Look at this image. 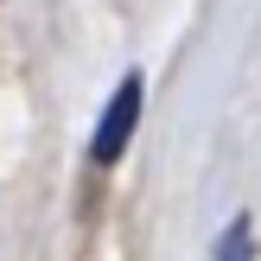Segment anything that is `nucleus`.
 <instances>
[{
	"label": "nucleus",
	"instance_id": "nucleus-1",
	"mask_svg": "<svg viewBox=\"0 0 261 261\" xmlns=\"http://www.w3.org/2000/svg\"><path fill=\"white\" fill-rule=\"evenodd\" d=\"M140 102H147V83H140V70H127L121 83H115L109 109L96 115V134H89V160L96 166H115L127 153V140H134V127H140Z\"/></svg>",
	"mask_w": 261,
	"mask_h": 261
},
{
	"label": "nucleus",
	"instance_id": "nucleus-2",
	"mask_svg": "<svg viewBox=\"0 0 261 261\" xmlns=\"http://www.w3.org/2000/svg\"><path fill=\"white\" fill-rule=\"evenodd\" d=\"M211 261H255V223L249 217H236V223L223 229V242H217Z\"/></svg>",
	"mask_w": 261,
	"mask_h": 261
}]
</instances>
